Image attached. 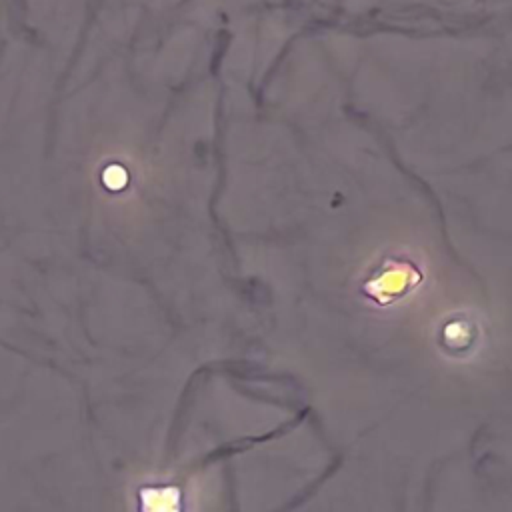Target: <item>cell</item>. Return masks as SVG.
I'll return each instance as SVG.
<instances>
[{
    "instance_id": "cell-1",
    "label": "cell",
    "mask_w": 512,
    "mask_h": 512,
    "mask_svg": "<svg viewBox=\"0 0 512 512\" xmlns=\"http://www.w3.org/2000/svg\"><path fill=\"white\" fill-rule=\"evenodd\" d=\"M144 512H180L178 492L174 490H148L142 496Z\"/></svg>"
}]
</instances>
